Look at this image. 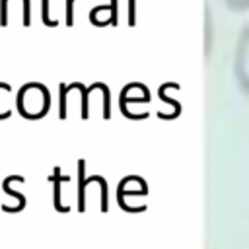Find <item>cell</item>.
Wrapping results in <instances>:
<instances>
[{"label": "cell", "instance_id": "cell-5", "mask_svg": "<svg viewBox=\"0 0 249 249\" xmlns=\"http://www.w3.org/2000/svg\"><path fill=\"white\" fill-rule=\"evenodd\" d=\"M8 2L10 0H0V25H8Z\"/></svg>", "mask_w": 249, "mask_h": 249}, {"label": "cell", "instance_id": "cell-6", "mask_svg": "<svg viewBox=\"0 0 249 249\" xmlns=\"http://www.w3.org/2000/svg\"><path fill=\"white\" fill-rule=\"evenodd\" d=\"M60 119H66V86L60 84Z\"/></svg>", "mask_w": 249, "mask_h": 249}, {"label": "cell", "instance_id": "cell-4", "mask_svg": "<svg viewBox=\"0 0 249 249\" xmlns=\"http://www.w3.org/2000/svg\"><path fill=\"white\" fill-rule=\"evenodd\" d=\"M19 175H10V177H6L4 179V183H2V189H4V193L6 195H10V196H14L16 200H18V204H16V208H14V212H19L23 206H25V196L21 195V193H18L12 185H14V181L18 179Z\"/></svg>", "mask_w": 249, "mask_h": 249}, {"label": "cell", "instance_id": "cell-2", "mask_svg": "<svg viewBox=\"0 0 249 249\" xmlns=\"http://www.w3.org/2000/svg\"><path fill=\"white\" fill-rule=\"evenodd\" d=\"M235 76L245 93H249V25L241 29L235 47Z\"/></svg>", "mask_w": 249, "mask_h": 249}, {"label": "cell", "instance_id": "cell-9", "mask_svg": "<svg viewBox=\"0 0 249 249\" xmlns=\"http://www.w3.org/2000/svg\"><path fill=\"white\" fill-rule=\"evenodd\" d=\"M72 4L74 0H66V23L72 25Z\"/></svg>", "mask_w": 249, "mask_h": 249}, {"label": "cell", "instance_id": "cell-7", "mask_svg": "<svg viewBox=\"0 0 249 249\" xmlns=\"http://www.w3.org/2000/svg\"><path fill=\"white\" fill-rule=\"evenodd\" d=\"M43 21L49 27H54L56 25V19H51V16H49V0H43Z\"/></svg>", "mask_w": 249, "mask_h": 249}, {"label": "cell", "instance_id": "cell-8", "mask_svg": "<svg viewBox=\"0 0 249 249\" xmlns=\"http://www.w3.org/2000/svg\"><path fill=\"white\" fill-rule=\"evenodd\" d=\"M230 8H233V10H245V8H249V0H224Z\"/></svg>", "mask_w": 249, "mask_h": 249}, {"label": "cell", "instance_id": "cell-1", "mask_svg": "<svg viewBox=\"0 0 249 249\" xmlns=\"http://www.w3.org/2000/svg\"><path fill=\"white\" fill-rule=\"evenodd\" d=\"M16 109L23 119H43L51 109V93L39 82H29L16 93Z\"/></svg>", "mask_w": 249, "mask_h": 249}, {"label": "cell", "instance_id": "cell-3", "mask_svg": "<svg viewBox=\"0 0 249 249\" xmlns=\"http://www.w3.org/2000/svg\"><path fill=\"white\" fill-rule=\"evenodd\" d=\"M14 113L12 109V86L6 82H0V121L10 119Z\"/></svg>", "mask_w": 249, "mask_h": 249}]
</instances>
